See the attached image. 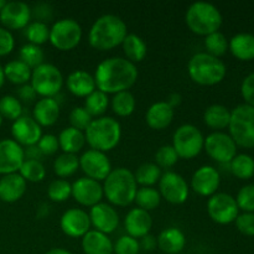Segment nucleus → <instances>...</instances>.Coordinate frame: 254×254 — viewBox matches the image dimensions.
Returning <instances> with one entry per match:
<instances>
[{
    "label": "nucleus",
    "mask_w": 254,
    "mask_h": 254,
    "mask_svg": "<svg viewBox=\"0 0 254 254\" xmlns=\"http://www.w3.org/2000/svg\"><path fill=\"white\" fill-rule=\"evenodd\" d=\"M30 84L42 98H54L64 86V76L59 67L52 64H42L32 69Z\"/></svg>",
    "instance_id": "obj_8"
},
{
    "label": "nucleus",
    "mask_w": 254,
    "mask_h": 254,
    "mask_svg": "<svg viewBox=\"0 0 254 254\" xmlns=\"http://www.w3.org/2000/svg\"><path fill=\"white\" fill-rule=\"evenodd\" d=\"M1 124H2V117L1 114H0V127H1Z\"/></svg>",
    "instance_id": "obj_62"
},
{
    "label": "nucleus",
    "mask_w": 254,
    "mask_h": 254,
    "mask_svg": "<svg viewBox=\"0 0 254 254\" xmlns=\"http://www.w3.org/2000/svg\"><path fill=\"white\" fill-rule=\"evenodd\" d=\"M19 56L20 61H22L25 64H27L31 69L36 68L40 64H44L45 60L44 50L40 46H37V45L32 44L24 45V46L20 49Z\"/></svg>",
    "instance_id": "obj_42"
},
{
    "label": "nucleus",
    "mask_w": 254,
    "mask_h": 254,
    "mask_svg": "<svg viewBox=\"0 0 254 254\" xmlns=\"http://www.w3.org/2000/svg\"><path fill=\"white\" fill-rule=\"evenodd\" d=\"M37 146L44 155H54L60 149L59 139L54 134H45L39 140Z\"/></svg>",
    "instance_id": "obj_51"
},
{
    "label": "nucleus",
    "mask_w": 254,
    "mask_h": 254,
    "mask_svg": "<svg viewBox=\"0 0 254 254\" xmlns=\"http://www.w3.org/2000/svg\"><path fill=\"white\" fill-rule=\"evenodd\" d=\"M45 254H72L69 251L64 250V248H52V250L47 251Z\"/></svg>",
    "instance_id": "obj_59"
},
{
    "label": "nucleus",
    "mask_w": 254,
    "mask_h": 254,
    "mask_svg": "<svg viewBox=\"0 0 254 254\" xmlns=\"http://www.w3.org/2000/svg\"><path fill=\"white\" fill-rule=\"evenodd\" d=\"M26 191V181L19 173L4 175L0 179V201L12 203L19 201Z\"/></svg>",
    "instance_id": "obj_23"
},
{
    "label": "nucleus",
    "mask_w": 254,
    "mask_h": 254,
    "mask_svg": "<svg viewBox=\"0 0 254 254\" xmlns=\"http://www.w3.org/2000/svg\"><path fill=\"white\" fill-rule=\"evenodd\" d=\"M79 168V158L74 154H61L54 161V171L59 178L64 179L73 175Z\"/></svg>",
    "instance_id": "obj_36"
},
{
    "label": "nucleus",
    "mask_w": 254,
    "mask_h": 254,
    "mask_svg": "<svg viewBox=\"0 0 254 254\" xmlns=\"http://www.w3.org/2000/svg\"><path fill=\"white\" fill-rule=\"evenodd\" d=\"M205 138L197 127L184 124L179 127L173 135V148L181 159H192L202 151Z\"/></svg>",
    "instance_id": "obj_9"
},
{
    "label": "nucleus",
    "mask_w": 254,
    "mask_h": 254,
    "mask_svg": "<svg viewBox=\"0 0 254 254\" xmlns=\"http://www.w3.org/2000/svg\"><path fill=\"white\" fill-rule=\"evenodd\" d=\"M31 7L22 1L6 2L0 11V22L6 30H21L30 24Z\"/></svg>",
    "instance_id": "obj_15"
},
{
    "label": "nucleus",
    "mask_w": 254,
    "mask_h": 254,
    "mask_svg": "<svg viewBox=\"0 0 254 254\" xmlns=\"http://www.w3.org/2000/svg\"><path fill=\"white\" fill-rule=\"evenodd\" d=\"M66 84L72 94L77 97H84V98L97 89L94 77L83 69H77L69 73Z\"/></svg>",
    "instance_id": "obj_26"
},
{
    "label": "nucleus",
    "mask_w": 254,
    "mask_h": 254,
    "mask_svg": "<svg viewBox=\"0 0 254 254\" xmlns=\"http://www.w3.org/2000/svg\"><path fill=\"white\" fill-rule=\"evenodd\" d=\"M108 94L96 89V91L92 92L89 96L86 97V101H84V109L91 114L92 118H93V117H98L99 118L102 114L106 113L107 108H108Z\"/></svg>",
    "instance_id": "obj_38"
},
{
    "label": "nucleus",
    "mask_w": 254,
    "mask_h": 254,
    "mask_svg": "<svg viewBox=\"0 0 254 254\" xmlns=\"http://www.w3.org/2000/svg\"><path fill=\"white\" fill-rule=\"evenodd\" d=\"M205 47L207 54L220 59L228 51V40L222 32H213L205 36Z\"/></svg>",
    "instance_id": "obj_43"
},
{
    "label": "nucleus",
    "mask_w": 254,
    "mask_h": 254,
    "mask_svg": "<svg viewBox=\"0 0 254 254\" xmlns=\"http://www.w3.org/2000/svg\"><path fill=\"white\" fill-rule=\"evenodd\" d=\"M153 226V220L148 211L141 208H131L124 218V227L128 236L133 238H143L149 235Z\"/></svg>",
    "instance_id": "obj_22"
},
{
    "label": "nucleus",
    "mask_w": 254,
    "mask_h": 254,
    "mask_svg": "<svg viewBox=\"0 0 254 254\" xmlns=\"http://www.w3.org/2000/svg\"><path fill=\"white\" fill-rule=\"evenodd\" d=\"M25 160L24 149L14 139L0 140V174L9 175L20 170Z\"/></svg>",
    "instance_id": "obj_18"
},
{
    "label": "nucleus",
    "mask_w": 254,
    "mask_h": 254,
    "mask_svg": "<svg viewBox=\"0 0 254 254\" xmlns=\"http://www.w3.org/2000/svg\"><path fill=\"white\" fill-rule=\"evenodd\" d=\"M82 27L74 19L57 20L50 29L49 41L60 51H69L81 42Z\"/></svg>",
    "instance_id": "obj_10"
},
{
    "label": "nucleus",
    "mask_w": 254,
    "mask_h": 254,
    "mask_svg": "<svg viewBox=\"0 0 254 254\" xmlns=\"http://www.w3.org/2000/svg\"><path fill=\"white\" fill-rule=\"evenodd\" d=\"M241 96L246 104L254 107V72L243 78L241 83Z\"/></svg>",
    "instance_id": "obj_52"
},
{
    "label": "nucleus",
    "mask_w": 254,
    "mask_h": 254,
    "mask_svg": "<svg viewBox=\"0 0 254 254\" xmlns=\"http://www.w3.org/2000/svg\"><path fill=\"white\" fill-rule=\"evenodd\" d=\"M139 251V241L128 235L119 237L113 245V253L116 254H138Z\"/></svg>",
    "instance_id": "obj_49"
},
{
    "label": "nucleus",
    "mask_w": 254,
    "mask_h": 254,
    "mask_svg": "<svg viewBox=\"0 0 254 254\" xmlns=\"http://www.w3.org/2000/svg\"><path fill=\"white\" fill-rule=\"evenodd\" d=\"M207 212L211 220L218 225H230L240 215L236 198L226 192H216L207 201Z\"/></svg>",
    "instance_id": "obj_11"
},
{
    "label": "nucleus",
    "mask_w": 254,
    "mask_h": 254,
    "mask_svg": "<svg viewBox=\"0 0 254 254\" xmlns=\"http://www.w3.org/2000/svg\"><path fill=\"white\" fill-rule=\"evenodd\" d=\"M5 82V76H4V68H2L1 66H0V88L2 87V84H4Z\"/></svg>",
    "instance_id": "obj_60"
},
{
    "label": "nucleus",
    "mask_w": 254,
    "mask_h": 254,
    "mask_svg": "<svg viewBox=\"0 0 254 254\" xmlns=\"http://www.w3.org/2000/svg\"><path fill=\"white\" fill-rule=\"evenodd\" d=\"M57 139H59L60 149L64 150V153L74 154V155L79 153L86 144V136L83 131L72 128V127L64 128Z\"/></svg>",
    "instance_id": "obj_30"
},
{
    "label": "nucleus",
    "mask_w": 254,
    "mask_h": 254,
    "mask_svg": "<svg viewBox=\"0 0 254 254\" xmlns=\"http://www.w3.org/2000/svg\"><path fill=\"white\" fill-rule=\"evenodd\" d=\"M15 47V40L11 32L5 27H0V56L11 54Z\"/></svg>",
    "instance_id": "obj_53"
},
{
    "label": "nucleus",
    "mask_w": 254,
    "mask_h": 254,
    "mask_svg": "<svg viewBox=\"0 0 254 254\" xmlns=\"http://www.w3.org/2000/svg\"><path fill=\"white\" fill-rule=\"evenodd\" d=\"M161 196L156 189L154 188H140L138 189L134 202L139 208L145 211L155 210L160 205Z\"/></svg>",
    "instance_id": "obj_39"
},
{
    "label": "nucleus",
    "mask_w": 254,
    "mask_h": 254,
    "mask_svg": "<svg viewBox=\"0 0 254 254\" xmlns=\"http://www.w3.org/2000/svg\"><path fill=\"white\" fill-rule=\"evenodd\" d=\"M24 155L25 159L27 160H37V161H41V158L44 156V154L41 153V150L39 149V146L36 145H30L26 146L24 149Z\"/></svg>",
    "instance_id": "obj_56"
},
{
    "label": "nucleus",
    "mask_w": 254,
    "mask_h": 254,
    "mask_svg": "<svg viewBox=\"0 0 254 254\" xmlns=\"http://www.w3.org/2000/svg\"><path fill=\"white\" fill-rule=\"evenodd\" d=\"M62 232L72 238L83 237L88 231H91V220L89 215L81 208H69L62 215L60 220Z\"/></svg>",
    "instance_id": "obj_19"
},
{
    "label": "nucleus",
    "mask_w": 254,
    "mask_h": 254,
    "mask_svg": "<svg viewBox=\"0 0 254 254\" xmlns=\"http://www.w3.org/2000/svg\"><path fill=\"white\" fill-rule=\"evenodd\" d=\"M60 103L55 98L39 99L32 109V118L40 127H51L59 121Z\"/></svg>",
    "instance_id": "obj_24"
},
{
    "label": "nucleus",
    "mask_w": 254,
    "mask_h": 254,
    "mask_svg": "<svg viewBox=\"0 0 254 254\" xmlns=\"http://www.w3.org/2000/svg\"><path fill=\"white\" fill-rule=\"evenodd\" d=\"M159 192L168 202L181 205L188 200L190 188L180 174L166 171L165 174H161L159 180Z\"/></svg>",
    "instance_id": "obj_13"
},
{
    "label": "nucleus",
    "mask_w": 254,
    "mask_h": 254,
    "mask_svg": "<svg viewBox=\"0 0 254 254\" xmlns=\"http://www.w3.org/2000/svg\"><path fill=\"white\" fill-rule=\"evenodd\" d=\"M0 114L2 118L16 121L22 116V104L14 96H4L0 98Z\"/></svg>",
    "instance_id": "obj_45"
},
{
    "label": "nucleus",
    "mask_w": 254,
    "mask_h": 254,
    "mask_svg": "<svg viewBox=\"0 0 254 254\" xmlns=\"http://www.w3.org/2000/svg\"><path fill=\"white\" fill-rule=\"evenodd\" d=\"M221 184L220 171L211 165H203L193 173L191 178V189L197 195L211 197L217 192Z\"/></svg>",
    "instance_id": "obj_16"
},
{
    "label": "nucleus",
    "mask_w": 254,
    "mask_h": 254,
    "mask_svg": "<svg viewBox=\"0 0 254 254\" xmlns=\"http://www.w3.org/2000/svg\"><path fill=\"white\" fill-rule=\"evenodd\" d=\"M179 160V156L176 154L173 145H163L156 150L155 153V164L159 168L169 169L173 168Z\"/></svg>",
    "instance_id": "obj_47"
},
{
    "label": "nucleus",
    "mask_w": 254,
    "mask_h": 254,
    "mask_svg": "<svg viewBox=\"0 0 254 254\" xmlns=\"http://www.w3.org/2000/svg\"><path fill=\"white\" fill-rule=\"evenodd\" d=\"M237 148L230 134L223 131H213L205 138L203 149L207 155L215 161L223 164H230L232 159L237 155Z\"/></svg>",
    "instance_id": "obj_12"
},
{
    "label": "nucleus",
    "mask_w": 254,
    "mask_h": 254,
    "mask_svg": "<svg viewBox=\"0 0 254 254\" xmlns=\"http://www.w3.org/2000/svg\"><path fill=\"white\" fill-rule=\"evenodd\" d=\"M181 96L179 93H171L170 96H169V98H168V101H166V103L169 104V106L171 107V108H175V107H178L179 104L181 103Z\"/></svg>",
    "instance_id": "obj_58"
},
{
    "label": "nucleus",
    "mask_w": 254,
    "mask_h": 254,
    "mask_svg": "<svg viewBox=\"0 0 254 254\" xmlns=\"http://www.w3.org/2000/svg\"><path fill=\"white\" fill-rule=\"evenodd\" d=\"M188 72L195 83L201 86H215L225 79L227 68L222 60L207 52H197L189 61Z\"/></svg>",
    "instance_id": "obj_4"
},
{
    "label": "nucleus",
    "mask_w": 254,
    "mask_h": 254,
    "mask_svg": "<svg viewBox=\"0 0 254 254\" xmlns=\"http://www.w3.org/2000/svg\"><path fill=\"white\" fill-rule=\"evenodd\" d=\"M127 35L126 22L117 15L106 14L93 22L88 32V41L93 49L108 51L122 45Z\"/></svg>",
    "instance_id": "obj_2"
},
{
    "label": "nucleus",
    "mask_w": 254,
    "mask_h": 254,
    "mask_svg": "<svg viewBox=\"0 0 254 254\" xmlns=\"http://www.w3.org/2000/svg\"><path fill=\"white\" fill-rule=\"evenodd\" d=\"M31 15H34L36 17V21H49L52 19V7L49 4H40L35 5L34 9L31 10Z\"/></svg>",
    "instance_id": "obj_54"
},
{
    "label": "nucleus",
    "mask_w": 254,
    "mask_h": 254,
    "mask_svg": "<svg viewBox=\"0 0 254 254\" xmlns=\"http://www.w3.org/2000/svg\"><path fill=\"white\" fill-rule=\"evenodd\" d=\"M82 250L84 254H113V242L108 235L98 231H88L82 237Z\"/></svg>",
    "instance_id": "obj_27"
},
{
    "label": "nucleus",
    "mask_w": 254,
    "mask_h": 254,
    "mask_svg": "<svg viewBox=\"0 0 254 254\" xmlns=\"http://www.w3.org/2000/svg\"><path fill=\"white\" fill-rule=\"evenodd\" d=\"M138 184L134 174L127 168H117L104 180L103 195L114 206L126 207L135 200Z\"/></svg>",
    "instance_id": "obj_3"
},
{
    "label": "nucleus",
    "mask_w": 254,
    "mask_h": 254,
    "mask_svg": "<svg viewBox=\"0 0 254 254\" xmlns=\"http://www.w3.org/2000/svg\"><path fill=\"white\" fill-rule=\"evenodd\" d=\"M228 130L236 145L245 149L254 148V107L243 103L232 109Z\"/></svg>",
    "instance_id": "obj_7"
},
{
    "label": "nucleus",
    "mask_w": 254,
    "mask_h": 254,
    "mask_svg": "<svg viewBox=\"0 0 254 254\" xmlns=\"http://www.w3.org/2000/svg\"><path fill=\"white\" fill-rule=\"evenodd\" d=\"M231 121V111L222 104H212L203 113V122L208 128L221 131L228 128Z\"/></svg>",
    "instance_id": "obj_31"
},
{
    "label": "nucleus",
    "mask_w": 254,
    "mask_h": 254,
    "mask_svg": "<svg viewBox=\"0 0 254 254\" xmlns=\"http://www.w3.org/2000/svg\"><path fill=\"white\" fill-rule=\"evenodd\" d=\"M230 171L240 180L254 176V159L250 154H237L230 163Z\"/></svg>",
    "instance_id": "obj_34"
},
{
    "label": "nucleus",
    "mask_w": 254,
    "mask_h": 254,
    "mask_svg": "<svg viewBox=\"0 0 254 254\" xmlns=\"http://www.w3.org/2000/svg\"><path fill=\"white\" fill-rule=\"evenodd\" d=\"M174 119V108H171L166 101L156 102L151 104L149 109L146 111L145 121L146 124L151 129L156 130H163L166 127L171 124Z\"/></svg>",
    "instance_id": "obj_25"
},
{
    "label": "nucleus",
    "mask_w": 254,
    "mask_h": 254,
    "mask_svg": "<svg viewBox=\"0 0 254 254\" xmlns=\"http://www.w3.org/2000/svg\"><path fill=\"white\" fill-rule=\"evenodd\" d=\"M136 184L141 185V188H153L156 183H159L161 178V169L154 163L141 164L136 169L134 174Z\"/></svg>",
    "instance_id": "obj_35"
},
{
    "label": "nucleus",
    "mask_w": 254,
    "mask_h": 254,
    "mask_svg": "<svg viewBox=\"0 0 254 254\" xmlns=\"http://www.w3.org/2000/svg\"><path fill=\"white\" fill-rule=\"evenodd\" d=\"M72 196L82 206L93 207L103 198V186L99 181L89 178H79L72 184Z\"/></svg>",
    "instance_id": "obj_17"
},
{
    "label": "nucleus",
    "mask_w": 254,
    "mask_h": 254,
    "mask_svg": "<svg viewBox=\"0 0 254 254\" xmlns=\"http://www.w3.org/2000/svg\"><path fill=\"white\" fill-rule=\"evenodd\" d=\"M6 2L7 1H5V0H0V11H1L2 7H4L5 5H6Z\"/></svg>",
    "instance_id": "obj_61"
},
{
    "label": "nucleus",
    "mask_w": 254,
    "mask_h": 254,
    "mask_svg": "<svg viewBox=\"0 0 254 254\" xmlns=\"http://www.w3.org/2000/svg\"><path fill=\"white\" fill-rule=\"evenodd\" d=\"M236 228L242 235L248 237H254V213L243 212L237 216L235 221Z\"/></svg>",
    "instance_id": "obj_50"
},
{
    "label": "nucleus",
    "mask_w": 254,
    "mask_h": 254,
    "mask_svg": "<svg viewBox=\"0 0 254 254\" xmlns=\"http://www.w3.org/2000/svg\"><path fill=\"white\" fill-rule=\"evenodd\" d=\"M47 196L55 202H64L72 196V184L64 179H56L47 188Z\"/></svg>",
    "instance_id": "obj_44"
},
{
    "label": "nucleus",
    "mask_w": 254,
    "mask_h": 254,
    "mask_svg": "<svg viewBox=\"0 0 254 254\" xmlns=\"http://www.w3.org/2000/svg\"><path fill=\"white\" fill-rule=\"evenodd\" d=\"M139 246H140V250L146 251V252H151L158 246V241H156V238L154 236L146 235L141 238V241L139 242Z\"/></svg>",
    "instance_id": "obj_57"
},
{
    "label": "nucleus",
    "mask_w": 254,
    "mask_h": 254,
    "mask_svg": "<svg viewBox=\"0 0 254 254\" xmlns=\"http://www.w3.org/2000/svg\"><path fill=\"white\" fill-rule=\"evenodd\" d=\"M2 68H4L5 79L10 81L11 83L17 84V86L29 83V81L31 79L32 69L20 60L7 62Z\"/></svg>",
    "instance_id": "obj_32"
},
{
    "label": "nucleus",
    "mask_w": 254,
    "mask_h": 254,
    "mask_svg": "<svg viewBox=\"0 0 254 254\" xmlns=\"http://www.w3.org/2000/svg\"><path fill=\"white\" fill-rule=\"evenodd\" d=\"M235 198L240 211L254 213V184L243 186Z\"/></svg>",
    "instance_id": "obj_46"
},
{
    "label": "nucleus",
    "mask_w": 254,
    "mask_h": 254,
    "mask_svg": "<svg viewBox=\"0 0 254 254\" xmlns=\"http://www.w3.org/2000/svg\"><path fill=\"white\" fill-rule=\"evenodd\" d=\"M228 50L240 61L254 60V35L250 32H240L228 41Z\"/></svg>",
    "instance_id": "obj_28"
},
{
    "label": "nucleus",
    "mask_w": 254,
    "mask_h": 254,
    "mask_svg": "<svg viewBox=\"0 0 254 254\" xmlns=\"http://www.w3.org/2000/svg\"><path fill=\"white\" fill-rule=\"evenodd\" d=\"M158 247L168 254L180 253L185 248L186 237L181 230L176 227L165 228L158 237Z\"/></svg>",
    "instance_id": "obj_29"
},
{
    "label": "nucleus",
    "mask_w": 254,
    "mask_h": 254,
    "mask_svg": "<svg viewBox=\"0 0 254 254\" xmlns=\"http://www.w3.org/2000/svg\"><path fill=\"white\" fill-rule=\"evenodd\" d=\"M16 94H17V99L20 102H25V103H30V102L34 101L36 98V92L34 91L32 86L30 83L22 84L20 86L19 88L16 89Z\"/></svg>",
    "instance_id": "obj_55"
},
{
    "label": "nucleus",
    "mask_w": 254,
    "mask_h": 254,
    "mask_svg": "<svg viewBox=\"0 0 254 254\" xmlns=\"http://www.w3.org/2000/svg\"><path fill=\"white\" fill-rule=\"evenodd\" d=\"M25 36L29 40V44L40 46V45L49 41L50 27L47 26L46 22H30V24L25 27Z\"/></svg>",
    "instance_id": "obj_41"
},
{
    "label": "nucleus",
    "mask_w": 254,
    "mask_h": 254,
    "mask_svg": "<svg viewBox=\"0 0 254 254\" xmlns=\"http://www.w3.org/2000/svg\"><path fill=\"white\" fill-rule=\"evenodd\" d=\"M92 121H93V118L84 109V107H74L69 113V123H71L72 128L78 129L83 133L88 128L89 124L92 123Z\"/></svg>",
    "instance_id": "obj_48"
},
{
    "label": "nucleus",
    "mask_w": 254,
    "mask_h": 254,
    "mask_svg": "<svg viewBox=\"0 0 254 254\" xmlns=\"http://www.w3.org/2000/svg\"><path fill=\"white\" fill-rule=\"evenodd\" d=\"M88 215L91 225L96 228V231L104 235L113 233L119 225L118 212L113 206L108 203H97L93 207H91Z\"/></svg>",
    "instance_id": "obj_20"
},
{
    "label": "nucleus",
    "mask_w": 254,
    "mask_h": 254,
    "mask_svg": "<svg viewBox=\"0 0 254 254\" xmlns=\"http://www.w3.org/2000/svg\"><path fill=\"white\" fill-rule=\"evenodd\" d=\"M94 82L98 91L116 94L128 91L138 79L136 66L123 57H109L97 66Z\"/></svg>",
    "instance_id": "obj_1"
},
{
    "label": "nucleus",
    "mask_w": 254,
    "mask_h": 254,
    "mask_svg": "<svg viewBox=\"0 0 254 254\" xmlns=\"http://www.w3.org/2000/svg\"><path fill=\"white\" fill-rule=\"evenodd\" d=\"M79 168L86 174L87 178L102 181L106 180L107 176L111 174L112 164L106 153L89 149L79 158Z\"/></svg>",
    "instance_id": "obj_14"
},
{
    "label": "nucleus",
    "mask_w": 254,
    "mask_h": 254,
    "mask_svg": "<svg viewBox=\"0 0 254 254\" xmlns=\"http://www.w3.org/2000/svg\"><path fill=\"white\" fill-rule=\"evenodd\" d=\"M19 174L22 176L25 181L30 183H40L46 176V169L41 161L37 160H27L25 159L20 168Z\"/></svg>",
    "instance_id": "obj_40"
},
{
    "label": "nucleus",
    "mask_w": 254,
    "mask_h": 254,
    "mask_svg": "<svg viewBox=\"0 0 254 254\" xmlns=\"http://www.w3.org/2000/svg\"><path fill=\"white\" fill-rule=\"evenodd\" d=\"M136 106L135 97L129 91L116 93L112 98V109L119 117H129Z\"/></svg>",
    "instance_id": "obj_37"
},
{
    "label": "nucleus",
    "mask_w": 254,
    "mask_h": 254,
    "mask_svg": "<svg viewBox=\"0 0 254 254\" xmlns=\"http://www.w3.org/2000/svg\"><path fill=\"white\" fill-rule=\"evenodd\" d=\"M123 51L126 54L127 60L130 62H140L146 56V44L140 36L135 34H128L122 42Z\"/></svg>",
    "instance_id": "obj_33"
},
{
    "label": "nucleus",
    "mask_w": 254,
    "mask_h": 254,
    "mask_svg": "<svg viewBox=\"0 0 254 254\" xmlns=\"http://www.w3.org/2000/svg\"><path fill=\"white\" fill-rule=\"evenodd\" d=\"M186 25L196 35L207 36L222 26V14L211 2L196 1L189 6L185 15Z\"/></svg>",
    "instance_id": "obj_6"
},
{
    "label": "nucleus",
    "mask_w": 254,
    "mask_h": 254,
    "mask_svg": "<svg viewBox=\"0 0 254 254\" xmlns=\"http://www.w3.org/2000/svg\"><path fill=\"white\" fill-rule=\"evenodd\" d=\"M11 134L14 140L21 146L36 145L42 136V129L32 117L21 116L12 123Z\"/></svg>",
    "instance_id": "obj_21"
},
{
    "label": "nucleus",
    "mask_w": 254,
    "mask_h": 254,
    "mask_svg": "<svg viewBox=\"0 0 254 254\" xmlns=\"http://www.w3.org/2000/svg\"><path fill=\"white\" fill-rule=\"evenodd\" d=\"M84 136L91 149L107 153L116 148L121 141V123L112 117H99L92 121L84 131Z\"/></svg>",
    "instance_id": "obj_5"
}]
</instances>
